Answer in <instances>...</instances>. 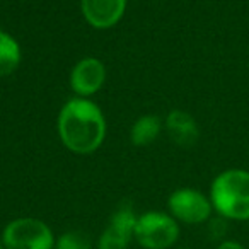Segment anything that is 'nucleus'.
Wrapping results in <instances>:
<instances>
[{"label":"nucleus","mask_w":249,"mask_h":249,"mask_svg":"<svg viewBox=\"0 0 249 249\" xmlns=\"http://www.w3.org/2000/svg\"><path fill=\"white\" fill-rule=\"evenodd\" d=\"M56 130L67 150L77 156H89L104 143L107 123L103 109L94 101L75 96L60 109Z\"/></svg>","instance_id":"obj_1"},{"label":"nucleus","mask_w":249,"mask_h":249,"mask_svg":"<svg viewBox=\"0 0 249 249\" xmlns=\"http://www.w3.org/2000/svg\"><path fill=\"white\" fill-rule=\"evenodd\" d=\"M208 196L213 212L225 220H249V171L232 167L218 173Z\"/></svg>","instance_id":"obj_2"},{"label":"nucleus","mask_w":249,"mask_h":249,"mask_svg":"<svg viewBox=\"0 0 249 249\" xmlns=\"http://www.w3.org/2000/svg\"><path fill=\"white\" fill-rule=\"evenodd\" d=\"M179 239V222L169 212L150 210L137 217L135 241L143 249H169Z\"/></svg>","instance_id":"obj_3"},{"label":"nucleus","mask_w":249,"mask_h":249,"mask_svg":"<svg viewBox=\"0 0 249 249\" xmlns=\"http://www.w3.org/2000/svg\"><path fill=\"white\" fill-rule=\"evenodd\" d=\"M5 249H55V234L46 222L36 217H19L2 231Z\"/></svg>","instance_id":"obj_4"},{"label":"nucleus","mask_w":249,"mask_h":249,"mask_svg":"<svg viewBox=\"0 0 249 249\" xmlns=\"http://www.w3.org/2000/svg\"><path fill=\"white\" fill-rule=\"evenodd\" d=\"M167 210L179 224L200 225L212 218L213 207L210 196L195 188H179L167 198Z\"/></svg>","instance_id":"obj_5"},{"label":"nucleus","mask_w":249,"mask_h":249,"mask_svg":"<svg viewBox=\"0 0 249 249\" xmlns=\"http://www.w3.org/2000/svg\"><path fill=\"white\" fill-rule=\"evenodd\" d=\"M139 215L130 201H123L113 212L109 222L97 239V249H128L135 241V224Z\"/></svg>","instance_id":"obj_6"},{"label":"nucleus","mask_w":249,"mask_h":249,"mask_svg":"<svg viewBox=\"0 0 249 249\" xmlns=\"http://www.w3.org/2000/svg\"><path fill=\"white\" fill-rule=\"evenodd\" d=\"M106 77V65L96 56H86L79 60L70 72V89L77 97L90 99V96L103 89Z\"/></svg>","instance_id":"obj_7"},{"label":"nucleus","mask_w":249,"mask_h":249,"mask_svg":"<svg viewBox=\"0 0 249 249\" xmlns=\"http://www.w3.org/2000/svg\"><path fill=\"white\" fill-rule=\"evenodd\" d=\"M126 0H80V12L94 29H111L123 19Z\"/></svg>","instance_id":"obj_8"},{"label":"nucleus","mask_w":249,"mask_h":249,"mask_svg":"<svg viewBox=\"0 0 249 249\" xmlns=\"http://www.w3.org/2000/svg\"><path fill=\"white\" fill-rule=\"evenodd\" d=\"M164 128L167 130L171 140L183 149L193 147L196 143L198 137H200V128H198L196 120L188 111L183 109L169 111L166 120H164Z\"/></svg>","instance_id":"obj_9"},{"label":"nucleus","mask_w":249,"mask_h":249,"mask_svg":"<svg viewBox=\"0 0 249 249\" xmlns=\"http://www.w3.org/2000/svg\"><path fill=\"white\" fill-rule=\"evenodd\" d=\"M164 128V121L157 114H143L130 128V142L135 147H147L156 142Z\"/></svg>","instance_id":"obj_10"},{"label":"nucleus","mask_w":249,"mask_h":249,"mask_svg":"<svg viewBox=\"0 0 249 249\" xmlns=\"http://www.w3.org/2000/svg\"><path fill=\"white\" fill-rule=\"evenodd\" d=\"M22 60V50L18 39L7 31H0V79L18 70Z\"/></svg>","instance_id":"obj_11"},{"label":"nucleus","mask_w":249,"mask_h":249,"mask_svg":"<svg viewBox=\"0 0 249 249\" xmlns=\"http://www.w3.org/2000/svg\"><path fill=\"white\" fill-rule=\"evenodd\" d=\"M55 249H92V239L84 231H67L56 237Z\"/></svg>","instance_id":"obj_12"},{"label":"nucleus","mask_w":249,"mask_h":249,"mask_svg":"<svg viewBox=\"0 0 249 249\" xmlns=\"http://www.w3.org/2000/svg\"><path fill=\"white\" fill-rule=\"evenodd\" d=\"M225 232H227V220L224 217H215L208 220V235L212 239H220V242L224 241Z\"/></svg>","instance_id":"obj_13"},{"label":"nucleus","mask_w":249,"mask_h":249,"mask_svg":"<svg viewBox=\"0 0 249 249\" xmlns=\"http://www.w3.org/2000/svg\"><path fill=\"white\" fill-rule=\"evenodd\" d=\"M217 249H246L241 242L237 241H231V239H224L220 244L217 246Z\"/></svg>","instance_id":"obj_14"},{"label":"nucleus","mask_w":249,"mask_h":249,"mask_svg":"<svg viewBox=\"0 0 249 249\" xmlns=\"http://www.w3.org/2000/svg\"><path fill=\"white\" fill-rule=\"evenodd\" d=\"M0 249H5V246H4V241H2V235H0Z\"/></svg>","instance_id":"obj_15"},{"label":"nucleus","mask_w":249,"mask_h":249,"mask_svg":"<svg viewBox=\"0 0 249 249\" xmlns=\"http://www.w3.org/2000/svg\"><path fill=\"white\" fill-rule=\"evenodd\" d=\"M178 249H190V248H178Z\"/></svg>","instance_id":"obj_16"}]
</instances>
